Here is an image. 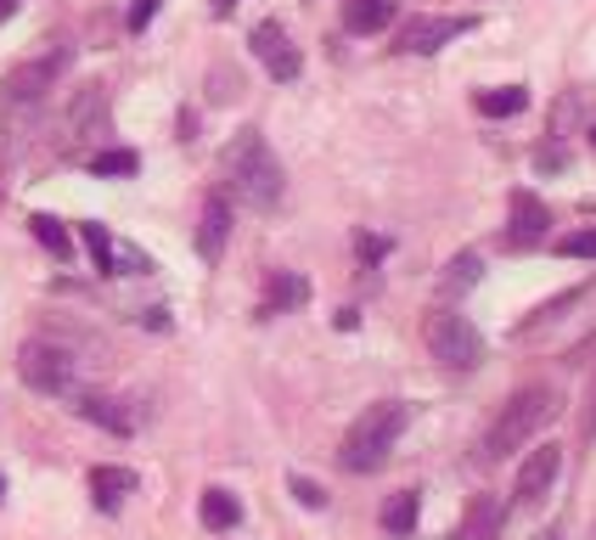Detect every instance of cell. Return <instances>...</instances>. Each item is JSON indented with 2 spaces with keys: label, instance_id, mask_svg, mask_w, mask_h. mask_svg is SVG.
Masks as SVG:
<instances>
[{
  "label": "cell",
  "instance_id": "cell-27",
  "mask_svg": "<svg viewBox=\"0 0 596 540\" xmlns=\"http://www.w3.org/2000/svg\"><path fill=\"white\" fill-rule=\"evenodd\" d=\"M355 248H360V259H367V265H377V259L388 254V243H383V236H372V231H360Z\"/></svg>",
  "mask_w": 596,
  "mask_h": 540
},
{
  "label": "cell",
  "instance_id": "cell-1",
  "mask_svg": "<svg viewBox=\"0 0 596 540\" xmlns=\"http://www.w3.org/2000/svg\"><path fill=\"white\" fill-rule=\"evenodd\" d=\"M287 192V175H282V158L271 152L259 130H237L220 152V197L225 202H243V209H276Z\"/></svg>",
  "mask_w": 596,
  "mask_h": 540
},
{
  "label": "cell",
  "instance_id": "cell-26",
  "mask_svg": "<svg viewBox=\"0 0 596 540\" xmlns=\"http://www.w3.org/2000/svg\"><path fill=\"white\" fill-rule=\"evenodd\" d=\"M293 495H298V501H305V506H310V513H321V506H326V490H321L315 479H298V472H293Z\"/></svg>",
  "mask_w": 596,
  "mask_h": 540
},
{
  "label": "cell",
  "instance_id": "cell-10",
  "mask_svg": "<svg viewBox=\"0 0 596 540\" xmlns=\"http://www.w3.org/2000/svg\"><path fill=\"white\" fill-rule=\"evenodd\" d=\"M62 62H69V51H51V57L23 62L17 74L7 79V101H40V96H46V85L62 74Z\"/></svg>",
  "mask_w": 596,
  "mask_h": 540
},
{
  "label": "cell",
  "instance_id": "cell-6",
  "mask_svg": "<svg viewBox=\"0 0 596 540\" xmlns=\"http://www.w3.org/2000/svg\"><path fill=\"white\" fill-rule=\"evenodd\" d=\"M473 28H479V17H411L394 46L411 51V57H434L439 46L461 40V34H473Z\"/></svg>",
  "mask_w": 596,
  "mask_h": 540
},
{
  "label": "cell",
  "instance_id": "cell-18",
  "mask_svg": "<svg viewBox=\"0 0 596 540\" xmlns=\"http://www.w3.org/2000/svg\"><path fill=\"white\" fill-rule=\"evenodd\" d=\"M479 277H484V259H479V248H461L450 265H445V293L456 298V293H468V287H479Z\"/></svg>",
  "mask_w": 596,
  "mask_h": 540
},
{
  "label": "cell",
  "instance_id": "cell-9",
  "mask_svg": "<svg viewBox=\"0 0 596 540\" xmlns=\"http://www.w3.org/2000/svg\"><path fill=\"white\" fill-rule=\"evenodd\" d=\"M546 225H551V209L535 197V192H512V225H507V248L529 254L546 243Z\"/></svg>",
  "mask_w": 596,
  "mask_h": 540
},
{
  "label": "cell",
  "instance_id": "cell-17",
  "mask_svg": "<svg viewBox=\"0 0 596 540\" xmlns=\"http://www.w3.org/2000/svg\"><path fill=\"white\" fill-rule=\"evenodd\" d=\"M197 513H203L209 529H237L243 524V501L231 490H203V506H197Z\"/></svg>",
  "mask_w": 596,
  "mask_h": 540
},
{
  "label": "cell",
  "instance_id": "cell-7",
  "mask_svg": "<svg viewBox=\"0 0 596 540\" xmlns=\"http://www.w3.org/2000/svg\"><path fill=\"white\" fill-rule=\"evenodd\" d=\"M248 46H253V57L264 62V74H271L276 85H293V79H298V68H305V57H298V46L287 40V28H282V23H259Z\"/></svg>",
  "mask_w": 596,
  "mask_h": 540
},
{
  "label": "cell",
  "instance_id": "cell-32",
  "mask_svg": "<svg viewBox=\"0 0 596 540\" xmlns=\"http://www.w3.org/2000/svg\"><path fill=\"white\" fill-rule=\"evenodd\" d=\"M535 540H562V535H557V529H541V535H535Z\"/></svg>",
  "mask_w": 596,
  "mask_h": 540
},
{
  "label": "cell",
  "instance_id": "cell-12",
  "mask_svg": "<svg viewBox=\"0 0 596 540\" xmlns=\"http://www.w3.org/2000/svg\"><path fill=\"white\" fill-rule=\"evenodd\" d=\"M74 400V412L85 417V422H96V428H108V433H129L136 428V417L124 412V400H113V394H90V389H79V394H69Z\"/></svg>",
  "mask_w": 596,
  "mask_h": 540
},
{
  "label": "cell",
  "instance_id": "cell-33",
  "mask_svg": "<svg viewBox=\"0 0 596 540\" xmlns=\"http://www.w3.org/2000/svg\"><path fill=\"white\" fill-rule=\"evenodd\" d=\"M0 501H7V479H0Z\"/></svg>",
  "mask_w": 596,
  "mask_h": 540
},
{
  "label": "cell",
  "instance_id": "cell-19",
  "mask_svg": "<svg viewBox=\"0 0 596 540\" xmlns=\"http://www.w3.org/2000/svg\"><path fill=\"white\" fill-rule=\"evenodd\" d=\"M495 529H501V506L489 495H479L468 506V518H461V540H495Z\"/></svg>",
  "mask_w": 596,
  "mask_h": 540
},
{
  "label": "cell",
  "instance_id": "cell-29",
  "mask_svg": "<svg viewBox=\"0 0 596 540\" xmlns=\"http://www.w3.org/2000/svg\"><path fill=\"white\" fill-rule=\"evenodd\" d=\"M333 327H338V332H355V327H360V316H355V310H338V316H333Z\"/></svg>",
  "mask_w": 596,
  "mask_h": 540
},
{
  "label": "cell",
  "instance_id": "cell-23",
  "mask_svg": "<svg viewBox=\"0 0 596 540\" xmlns=\"http://www.w3.org/2000/svg\"><path fill=\"white\" fill-rule=\"evenodd\" d=\"M79 236H85V248H90L96 270H102V277H113V236H108V225L85 220V225H79Z\"/></svg>",
  "mask_w": 596,
  "mask_h": 540
},
{
  "label": "cell",
  "instance_id": "cell-13",
  "mask_svg": "<svg viewBox=\"0 0 596 540\" xmlns=\"http://www.w3.org/2000/svg\"><path fill=\"white\" fill-rule=\"evenodd\" d=\"M298 304H310V282L298 277V270H271V287H264L259 316H282V310H298Z\"/></svg>",
  "mask_w": 596,
  "mask_h": 540
},
{
  "label": "cell",
  "instance_id": "cell-21",
  "mask_svg": "<svg viewBox=\"0 0 596 540\" xmlns=\"http://www.w3.org/2000/svg\"><path fill=\"white\" fill-rule=\"evenodd\" d=\"M417 506H422L417 490L388 495V501H383V529H388V535H411V529H417Z\"/></svg>",
  "mask_w": 596,
  "mask_h": 540
},
{
  "label": "cell",
  "instance_id": "cell-14",
  "mask_svg": "<svg viewBox=\"0 0 596 540\" xmlns=\"http://www.w3.org/2000/svg\"><path fill=\"white\" fill-rule=\"evenodd\" d=\"M129 490H136V472L129 467H90V495H96L102 513H119Z\"/></svg>",
  "mask_w": 596,
  "mask_h": 540
},
{
  "label": "cell",
  "instance_id": "cell-35",
  "mask_svg": "<svg viewBox=\"0 0 596 540\" xmlns=\"http://www.w3.org/2000/svg\"><path fill=\"white\" fill-rule=\"evenodd\" d=\"M591 433H596V417H591Z\"/></svg>",
  "mask_w": 596,
  "mask_h": 540
},
{
  "label": "cell",
  "instance_id": "cell-3",
  "mask_svg": "<svg viewBox=\"0 0 596 540\" xmlns=\"http://www.w3.org/2000/svg\"><path fill=\"white\" fill-rule=\"evenodd\" d=\"M551 417H557V389H518V394L501 405V417L489 422V433H484V462L518 456Z\"/></svg>",
  "mask_w": 596,
  "mask_h": 540
},
{
  "label": "cell",
  "instance_id": "cell-8",
  "mask_svg": "<svg viewBox=\"0 0 596 540\" xmlns=\"http://www.w3.org/2000/svg\"><path fill=\"white\" fill-rule=\"evenodd\" d=\"M557 472H562V445H535V451L523 456V467H518L512 501H518V506H541L546 490L557 484Z\"/></svg>",
  "mask_w": 596,
  "mask_h": 540
},
{
  "label": "cell",
  "instance_id": "cell-16",
  "mask_svg": "<svg viewBox=\"0 0 596 540\" xmlns=\"http://www.w3.org/2000/svg\"><path fill=\"white\" fill-rule=\"evenodd\" d=\"M473 108H479L484 119H512V113H523V108H529V90H523V85H501V90H479V96H473Z\"/></svg>",
  "mask_w": 596,
  "mask_h": 540
},
{
  "label": "cell",
  "instance_id": "cell-30",
  "mask_svg": "<svg viewBox=\"0 0 596 540\" xmlns=\"http://www.w3.org/2000/svg\"><path fill=\"white\" fill-rule=\"evenodd\" d=\"M12 12H17V0H0V23H7Z\"/></svg>",
  "mask_w": 596,
  "mask_h": 540
},
{
  "label": "cell",
  "instance_id": "cell-34",
  "mask_svg": "<svg viewBox=\"0 0 596 540\" xmlns=\"http://www.w3.org/2000/svg\"><path fill=\"white\" fill-rule=\"evenodd\" d=\"M591 147H596V130H591Z\"/></svg>",
  "mask_w": 596,
  "mask_h": 540
},
{
  "label": "cell",
  "instance_id": "cell-11",
  "mask_svg": "<svg viewBox=\"0 0 596 540\" xmlns=\"http://www.w3.org/2000/svg\"><path fill=\"white\" fill-rule=\"evenodd\" d=\"M225 236H231V202L214 192L209 202H203V220H197V259H220L225 254Z\"/></svg>",
  "mask_w": 596,
  "mask_h": 540
},
{
  "label": "cell",
  "instance_id": "cell-20",
  "mask_svg": "<svg viewBox=\"0 0 596 540\" xmlns=\"http://www.w3.org/2000/svg\"><path fill=\"white\" fill-rule=\"evenodd\" d=\"M28 231H35V243H40L51 259H69V254H74V243H69V231H62L57 214H28Z\"/></svg>",
  "mask_w": 596,
  "mask_h": 540
},
{
  "label": "cell",
  "instance_id": "cell-2",
  "mask_svg": "<svg viewBox=\"0 0 596 540\" xmlns=\"http://www.w3.org/2000/svg\"><path fill=\"white\" fill-rule=\"evenodd\" d=\"M406 422H411V405H406V400H377V405H367V412L349 422L338 462H344L349 472H377V467L388 462V451L400 445Z\"/></svg>",
  "mask_w": 596,
  "mask_h": 540
},
{
  "label": "cell",
  "instance_id": "cell-25",
  "mask_svg": "<svg viewBox=\"0 0 596 540\" xmlns=\"http://www.w3.org/2000/svg\"><path fill=\"white\" fill-rule=\"evenodd\" d=\"M557 254H562V259H596V231H569V236L557 243Z\"/></svg>",
  "mask_w": 596,
  "mask_h": 540
},
{
  "label": "cell",
  "instance_id": "cell-22",
  "mask_svg": "<svg viewBox=\"0 0 596 540\" xmlns=\"http://www.w3.org/2000/svg\"><path fill=\"white\" fill-rule=\"evenodd\" d=\"M141 169V158L129 152V147H108V152H96L90 158V175H102V181H113V175H136Z\"/></svg>",
  "mask_w": 596,
  "mask_h": 540
},
{
  "label": "cell",
  "instance_id": "cell-15",
  "mask_svg": "<svg viewBox=\"0 0 596 540\" xmlns=\"http://www.w3.org/2000/svg\"><path fill=\"white\" fill-rule=\"evenodd\" d=\"M394 12H400V0H349L344 7V28L349 34H377L394 23Z\"/></svg>",
  "mask_w": 596,
  "mask_h": 540
},
{
  "label": "cell",
  "instance_id": "cell-28",
  "mask_svg": "<svg viewBox=\"0 0 596 540\" xmlns=\"http://www.w3.org/2000/svg\"><path fill=\"white\" fill-rule=\"evenodd\" d=\"M158 7H163V0H136V7H129V34H141L158 17Z\"/></svg>",
  "mask_w": 596,
  "mask_h": 540
},
{
  "label": "cell",
  "instance_id": "cell-31",
  "mask_svg": "<svg viewBox=\"0 0 596 540\" xmlns=\"http://www.w3.org/2000/svg\"><path fill=\"white\" fill-rule=\"evenodd\" d=\"M231 7H237V0H214V12H220V17H225V12H231Z\"/></svg>",
  "mask_w": 596,
  "mask_h": 540
},
{
  "label": "cell",
  "instance_id": "cell-4",
  "mask_svg": "<svg viewBox=\"0 0 596 540\" xmlns=\"http://www.w3.org/2000/svg\"><path fill=\"white\" fill-rule=\"evenodd\" d=\"M17 371L40 394H79V360H74V349L51 344V338H28L17 349Z\"/></svg>",
  "mask_w": 596,
  "mask_h": 540
},
{
  "label": "cell",
  "instance_id": "cell-24",
  "mask_svg": "<svg viewBox=\"0 0 596 540\" xmlns=\"http://www.w3.org/2000/svg\"><path fill=\"white\" fill-rule=\"evenodd\" d=\"M152 259L136 248V243H113V277H147Z\"/></svg>",
  "mask_w": 596,
  "mask_h": 540
},
{
  "label": "cell",
  "instance_id": "cell-5",
  "mask_svg": "<svg viewBox=\"0 0 596 540\" xmlns=\"http://www.w3.org/2000/svg\"><path fill=\"white\" fill-rule=\"evenodd\" d=\"M422 338H427V349H434V360L450 366V371H473L484 360L479 327L468 316H456V310H434V316H427V327H422Z\"/></svg>",
  "mask_w": 596,
  "mask_h": 540
}]
</instances>
